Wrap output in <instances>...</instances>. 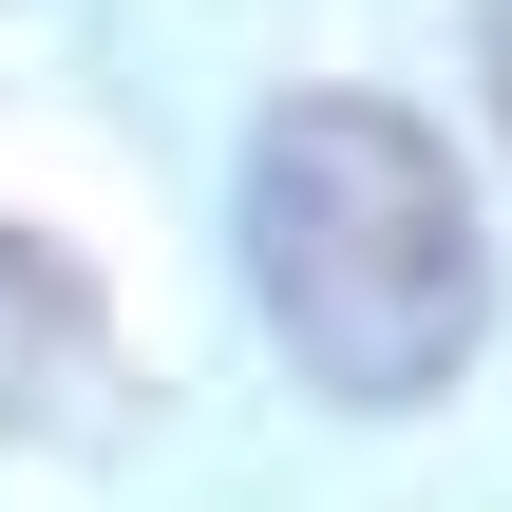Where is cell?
Listing matches in <instances>:
<instances>
[{
	"instance_id": "6da1fadb",
	"label": "cell",
	"mask_w": 512,
	"mask_h": 512,
	"mask_svg": "<svg viewBox=\"0 0 512 512\" xmlns=\"http://www.w3.org/2000/svg\"><path fill=\"white\" fill-rule=\"evenodd\" d=\"M247 285H266V342L323 399H361V418L437 399L475 361V323H494L475 190H456V152L399 95H285L266 114V152H247Z\"/></svg>"
}]
</instances>
